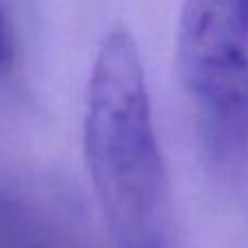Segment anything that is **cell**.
<instances>
[{"instance_id":"7a4b0ae2","label":"cell","mask_w":248,"mask_h":248,"mask_svg":"<svg viewBox=\"0 0 248 248\" xmlns=\"http://www.w3.org/2000/svg\"><path fill=\"white\" fill-rule=\"evenodd\" d=\"M176 65L205 144L216 157L248 155V0H185Z\"/></svg>"},{"instance_id":"3957f363","label":"cell","mask_w":248,"mask_h":248,"mask_svg":"<svg viewBox=\"0 0 248 248\" xmlns=\"http://www.w3.org/2000/svg\"><path fill=\"white\" fill-rule=\"evenodd\" d=\"M17 44H16V31L7 16L2 0H0V74L9 72L16 63Z\"/></svg>"},{"instance_id":"6da1fadb","label":"cell","mask_w":248,"mask_h":248,"mask_svg":"<svg viewBox=\"0 0 248 248\" xmlns=\"http://www.w3.org/2000/svg\"><path fill=\"white\" fill-rule=\"evenodd\" d=\"M85 161L118 248H174V211L144 63L126 26L103 39L83 122Z\"/></svg>"}]
</instances>
